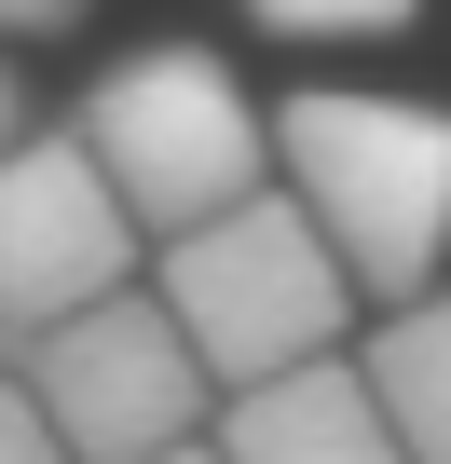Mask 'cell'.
I'll list each match as a JSON object with an SVG mask.
<instances>
[{
    "instance_id": "cell-5",
    "label": "cell",
    "mask_w": 451,
    "mask_h": 464,
    "mask_svg": "<svg viewBox=\"0 0 451 464\" xmlns=\"http://www.w3.org/2000/svg\"><path fill=\"white\" fill-rule=\"evenodd\" d=\"M137 246L151 232L123 218V191H110V164L83 150V123L69 137H0V328H55V314H83V301H110L123 274H137Z\"/></svg>"
},
{
    "instance_id": "cell-1",
    "label": "cell",
    "mask_w": 451,
    "mask_h": 464,
    "mask_svg": "<svg viewBox=\"0 0 451 464\" xmlns=\"http://www.w3.org/2000/svg\"><path fill=\"white\" fill-rule=\"evenodd\" d=\"M274 164H288V205L328 232V260L356 274V301H410L451 274V110L437 96L315 82L274 110Z\"/></svg>"
},
{
    "instance_id": "cell-10",
    "label": "cell",
    "mask_w": 451,
    "mask_h": 464,
    "mask_svg": "<svg viewBox=\"0 0 451 464\" xmlns=\"http://www.w3.org/2000/svg\"><path fill=\"white\" fill-rule=\"evenodd\" d=\"M0 28H15V42H42V28H83V0H0Z\"/></svg>"
},
{
    "instance_id": "cell-6",
    "label": "cell",
    "mask_w": 451,
    "mask_h": 464,
    "mask_svg": "<svg viewBox=\"0 0 451 464\" xmlns=\"http://www.w3.org/2000/svg\"><path fill=\"white\" fill-rule=\"evenodd\" d=\"M219 464H410L369 369L356 355H301L274 382H233V410H219Z\"/></svg>"
},
{
    "instance_id": "cell-8",
    "label": "cell",
    "mask_w": 451,
    "mask_h": 464,
    "mask_svg": "<svg viewBox=\"0 0 451 464\" xmlns=\"http://www.w3.org/2000/svg\"><path fill=\"white\" fill-rule=\"evenodd\" d=\"M274 42H397L424 0H247Z\"/></svg>"
},
{
    "instance_id": "cell-2",
    "label": "cell",
    "mask_w": 451,
    "mask_h": 464,
    "mask_svg": "<svg viewBox=\"0 0 451 464\" xmlns=\"http://www.w3.org/2000/svg\"><path fill=\"white\" fill-rule=\"evenodd\" d=\"M191 342V369L233 396V382H274L301 355L342 342L356 314V274L328 260V232L288 205V191H247V205H219L191 232H164V287H151Z\"/></svg>"
},
{
    "instance_id": "cell-11",
    "label": "cell",
    "mask_w": 451,
    "mask_h": 464,
    "mask_svg": "<svg viewBox=\"0 0 451 464\" xmlns=\"http://www.w3.org/2000/svg\"><path fill=\"white\" fill-rule=\"evenodd\" d=\"M137 464H219V437H164V450H137Z\"/></svg>"
},
{
    "instance_id": "cell-4",
    "label": "cell",
    "mask_w": 451,
    "mask_h": 464,
    "mask_svg": "<svg viewBox=\"0 0 451 464\" xmlns=\"http://www.w3.org/2000/svg\"><path fill=\"white\" fill-rule=\"evenodd\" d=\"M15 382H28V410L55 423V450H69V464H137V450L191 437V423H205V396H219V382L191 369L178 314H164V301H137V287H110V301H83V314L28 328Z\"/></svg>"
},
{
    "instance_id": "cell-3",
    "label": "cell",
    "mask_w": 451,
    "mask_h": 464,
    "mask_svg": "<svg viewBox=\"0 0 451 464\" xmlns=\"http://www.w3.org/2000/svg\"><path fill=\"white\" fill-rule=\"evenodd\" d=\"M83 150L110 164L123 218L164 246V232H191V218H219V205L260 191L274 123L247 110V82L219 69L205 42H137L123 69H96V96H83Z\"/></svg>"
},
{
    "instance_id": "cell-9",
    "label": "cell",
    "mask_w": 451,
    "mask_h": 464,
    "mask_svg": "<svg viewBox=\"0 0 451 464\" xmlns=\"http://www.w3.org/2000/svg\"><path fill=\"white\" fill-rule=\"evenodd\" d=\"M0 464H69V450H55V423L28 410V382H0Z\"/></svg>"
},
{
    "instance_id": "cell-12",
    "label": "cell",
    "mask_w": 451,
    "mask_h": 464,
    "mask_svg": "<svg viewBox=\"0 0 451 464\" xmlns=\"http://www.w3.org/2000/svg\"><path fill=\"white\" fill-rule=\"evenodd\" d=\"M15 123H28V96H15V69H0V137H15Z\"/></svg>"
},
{
    "instance_id": "cell-7",
    "label": "cell",
    "mask_w": 451,
    "mask_h": 464,
    "mask_svg": "<svg viewBox=\"0 0 451 464\" xmlns=\"http://www.w3.org/2000/svg\"><path fill=\"white\" fill-rule=\"evenodd\" d=\"M356 369H369V396H383L397 450H410V464H451V287L383 301V342H369Z\"/></svg>"
}]
</instances>
